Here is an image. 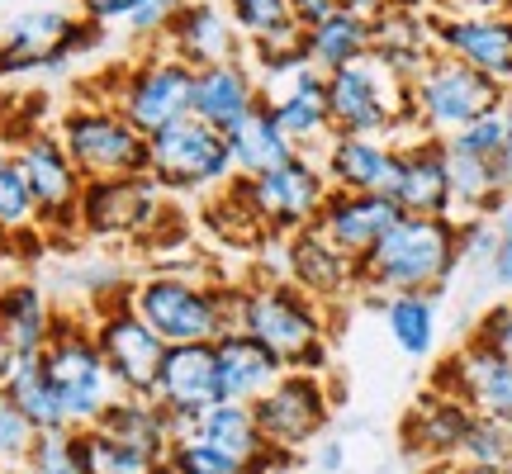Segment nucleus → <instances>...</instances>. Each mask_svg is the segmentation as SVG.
Returning <instances> with one entry per match:
<instances>
[{
	"mask_svg": "<svg viewBox=\"0 0 512 474\" xmlns=\"http://www.w3.org/2000/svg\"><path fill=\"white\" fill-rule=\"evenodd\" d=\"M81 181H119V176H143L147 171V138L114 110L110 100H81L62 110L53 128Z\"/></svg>",
	"mask_w": 512,
	"mask_h": 474,
	"instance_id": "8",
	"label": "nucleus"
},
{
	"mask_svg": "<svg viewBox=\"0 0 512 474\" xmlns=\"http://www.w3.org/2000/svg\"><path fill=\"white\" fill-rule=\"evenodd\" d=\"M38 223V204L29 195V181L19 171L15 152L0 147V237H15V233H29Z\"/></svg>",
	"mask_w": 512,
	"mask_h": 474,
	"instance_id": "40",
	"label": "nucleus"
},
{
	"mask_svg": "<svg viewBox=\"0 0 512 474\" xmlns=\"http://www.w3.org/2000/svg\"><path fill=\"white\" fill-rule=\"evenodd\" d=\"M15 162L29 181V195L38 204V223L53 228V233H72L76 228V214H81V195H86V181L81 171L72 166L67 147L57 138L53 128H34L24 133L15 143Z\"/></svg>",
	"mask_w": 512,
	"mask_h": 474,
	"instance_id": "16",
	"label": "nucleus"
},
{
	"mask_svg": "<svg viewBox=\"0 0 512 474\" xmlns=\"http://www.w3.org/2000/svg\"><path fill=\"white\" fill-rule=\"evenodd\" d=\"M460 266L456 219H408L403 214L389 233L356 261L361 294L384 304L394 294H432L437 299Z\"/></svg>",
	"mask_w": 512,
	"mask_h": 474,
	"instance_id": "2",
	"label": "nucleus"
},
{
	"mask_svg": "<svg viewBox=\"0 0 512 474\" xmlns=\"http://www.w3.org/2000/svg\"><path fill=\"white\" fill-rule=\"evenodd\" d=\"M384 328L403 356H427L437 347V299L432 294H394L384 299Z\"/></svg>",
	"mask_w": 512,
	"mask_h": 474,
	"instance_id": "37",
	"label": "nucleus"
},
{
	"mask_svg": "<svg viewBox=\"0 0 512 474\" xmlns=\"http://www.w3.org/2000/svg\"><path fill=\"white\" fill-rule=\"evenodd\" d=\"M185 5H209V0H185Z\"/></svg>",
	"mask_w": 512,
	"mask_h": 474,
	"instance_id": "57",
	"label": "nucleus"
},
{
	"mask_svg": "<svg viewBox=\"0 0 512 474\" xmlns=\"http://www.w3.org/2000/svg\"><path fill=\"white\" fill-rule=\"evenodd\" d=\"M53 318L57 313L48 309L43 290L34 285H5L0 290V342L10 347V356H38L53 337Z\"/></svg>",
	"mask_w": 512,
	"mask_h": 474,
	"instance_id": "34",
	"label": "nucleus"
},
{
	"mask_svg": "<svg viewBox=\"0 0 512 474\" xmlns=\"http://www.w3.org/2000/svg\"><path fill=\"white\" fill-rule=\"evenodd\" d=\"M128 304L166 347H200L219 342L233 328V285L204 271H147L128 285Z\"/></svg>",
	"mask_w": 512,
	"mask_h": 474,
	"instance_id": "3",
	"label": "nucleus"
},
{
	"mask_svg": "<svg viewBox=\"0 0 512 474\" xmlns=\"http://www.w3.org/2000/svg\"><path fill=\"white\" fill-rule=\"evenodd\" d=\"M427 474H489V470H465V465H432Z\"/></svg>",
	"mask_w": 512,
	"mask_h": 474,
	"instance_id": "55",
	"label": "nucleus"
},
{
	"mask_svg": "<svg viewBox=\"0 0 512 474\" xmlns=\"http://www.w3.org/2000/svg\"><path fill=\"white\" fill-rule=\"evenodd\" d=\"M294 290H304L318 304H337L347 294H361V275H356V261L347 252H337L318 228H304V233L285 237V275Z\"/></svg>",
	"mask_w": 512,
	"mask_h": 474,
	"instance_id": "21",
	"label": "nucleus"
},
{
	"mask_svg": "<svg viewBox=\"0 0 512 474\" xmlns=\"http://www.w3.org/2000/svg\"><path fill=\"white\" fill-rule=\"evenodd\" d=\"M456 237H460V266L470 261L479 271H489V261H494V214L456 219Z\"/></svg>",
	"mask_w": 512,
	"mask_h": 474,
	"instance_id": "45",
	"label": "nucleus"
},
{
	"mask_svg": "<svg viewBox=\"0 0 512 474\" xmlns=\"http://www.w3.org/2000/svg\"><path fill=\"white\" fill-rule=\"evenodd\" d=\"M494 176H498V185H503V195L512 200V133H508V143H503V152L494 157Z\"/></svg>",
	"mask_w": 512,
	"mask_h": 474,
	"instance_id": "52",
	"label": "nucleus"
},
{
	"mask_svg": "<svg viewBox=\"0 0 512 474\" xmlns=\"http://www.w3.org/2000/svg\"><path fill=\"white\" fill-rule=\"evenodd\" d=\"M152 474H271V470L266 465H242V460L223 456V451H214V446H204L195 437H176L166 460Z\"/></svg>",
	"mask_w": 512,
	"mask_h": 474,
	"instance_id": "39",
	"label": "nucleus"
},
{
	"mask_svg": "<svg viewBox=\"0 0 512 474\" xmlns=\"http://www.w3.org/2000/svg\"><path fill=\"white\" fill-rule=\"evenodd\" d=\"M252 418H256V432L266 441L280 465L304 451L309 441H318L328 432L332 422V389L323 375H309V370H285L280 380L252 403Z\"/></svg>",
	"mask_w": 512,
	"mask_h": 474,
	"instance_id": "10",
	"label": "nucleus"
},
{
	"mask_svg": "<svg viewBox=\"0 0 512 474\" xmlns=\"http://www.w3.org/2000/svg\"><path fill=\"white\" fill-rule=\"evenodd\" d=\"M190 91H195V72L185 67L181 57H171L166 48L152 43V53L143 62H133V67H124V72L114 76L110 105L143 138H152L166 124H176V119L190 114Z\"/></svg>",
	"mask_w": 512,
	"mask_h": 474,
	"instance_id": "12",
	"label": "nucleus"
},
{
	"mask_svg": "<svg viewBox=\"0 0 512 474\" xmlns=\"http://www.w3.org/2000/svg\"><path fill=\"white\" fill-rule=\"evenodd\" d=\"M290 10H294V19L309 29V24H318L323 15H332V10H337V0H290Z\"/></svg>",
	"mask_w": 512,
	"mask_h": 474,
	"instance_id": "51",
	"label": "nucleus"
},
{
	"mask_svg": "<svg viewBox=\"0 0 512 474\" xmlns=\"http://www.w3.org/2000/svg\"><path fill=\"white\" fill-rule=\"evenodd\" d=\"M95 427H105L110 437H119L124 446H133V451L147 456L152 465H162L166 451H171V441L181 437V422L171 418L152 394H124V399L114 403Z\"/></svg>",
	"mask_w": 512,
	"mask_h": 474,
	"instance_id": "31",
	"label": "nucleus"
},
{
	"mask_svg": "<svg viewBox=\"0 0 512 474\" xmlns=\"http://www.w3.org/2000/svg\"><path fill=\"white\" fill-rule=\"evenodd\" d=\"M512 10V0H437L432 15H498Z\"/></svg>",
	"mask_w": 512,
	"mask_h": 474,
	"instance_id": "50",
	"label": "nucleus"
},
{
	"mask_svg": "<svg viewBox=\"0 0 512 474\" xmlns=\"http://www.w3.org/2000/svg\"><path fill=\"white\" fill-rule=\"evenodd\" d=\"M261 105V86L247 62H223V67H204L195 72V91H190V114L200 124L233 133L247 114Z\"/></svg>",
	"mask_w": 512,
	"mask_h": 474,
	"instance_id": "28",
	"label": "nucleus"
},
{
	"mask_svg": "<svg viewBox=\"0 0 512 474\" xmlns=\"http://www.w3.org/2000/svg\"><path fill=\"white\" fill-rule=\"evenodd\" d=\"M328 114L332 133L394 138V143L418 138L408 124V81L399 72H389L375 53L328 72Z\"/></svg>",
	"mask_w": 512,
	"mask_h": 474,
	"instance_id": "5",
	"label": "nucleus"
},
{
	"mask_svg": "<svg viewBox=\"0 0 512 474\" xmlns=\"http://www.w3.org/2000/svg\"><path fill=\"white\" fill-rule=\"evenodd\" d=\"M323 176L332 190H351V195H389L394 171H399V143L394 138H351V133H332L323 147Z\"/></svg>",
	"mask_w": 512,
	"mask_h": 474,
	"instance_id": "24",
	"label": "nucleus"
},
{
	"mask_svg": "<svg viewBox=\"0 0 512 474\" xmlns=\"http://www.w3.org/2000/svg\"><path fill=\"white\" fill-rule=\"evenodd\" d=\"M437 53L456 57L512 95V10L498 15H432Z\"/></svg>",
	"mask_w": 512,
	"mask_h": 474,
	"instance_id": "18",
	"label": "nucleus"
},
{
	"mask_svg": "<svg viewBox=\"0 0 512 474\" xmlns=\"http://www.w3.org/2000/svg\"><path fill=\"white\" fill-rule=\"evenodd\" d=\"M228 147H233V166H238V176H266L275 166L294 162L299 152L294 143L280 133V124L271 119L266 105H256L247 119H242L233 133H228Z\"/></svg>",
	"mask_w": 512,
	"mask_h": 474,
	"instance_id": "35",
	"label": "nucleus"
},
{
	"mask_svg": "<svg viewBox=\"0 0 512 474\" xmlns=\"http://www.w3.org/2000/svg\"><path fill=\"white\" fill-rule=\"evenodd\" d=\"M508 133H512V95L503 100V105H494L489 114H479L475 124H465L460 133H451L446 147H451V152H470V157L494 162L498 152H503V143H508Z\"/></svg>",
	"mask_w": 512,
	"mask_h": 474,
	"instance_id": "42",
	"label": "nucleus"
},
{
	"mask_svg": "<svg viewBox=\"0 0 512 474\" xmlns=\"http://www.w3.org/2000/svg\"><path fill=\"white\" fill-rule=\"evenodd\" d=\"M185 0H138V10L124 19L128 29L138 38H152V43H162V34H166V24L176 19V10H181Z\"/></svg>",
	"mask_w": 512,
	"mask_h": 474,
	"instance_id": "48",
	"label": "nucleus"
},
{
	"mask_svg": "<svg viewBox=\"0 0 512 474\" xmlns=\"http://www.w3.org/2000/svg\"><path fill=\"white\" fill-rule=\"evenodd\" d=\"M152 399L162 403L176 422L200 418L204 408L223 403V384H219V361H214V342H200V347H171L162 361V375H157V389Z\"/></svg>",
	"mask_w": 512,
	"mask_h": 474,
	"instance_id": "22",
	"label": "nucleus"
},
{
	"mask_svg": "<svg viewBox=\"0 0 512 474\" xmlns=\"http://www.w3.org/2000/svg\"><path fill=\"white\" fill-rule=\"evenodd\" d=\"M228 15L238 24L242 43L256 53V72L266 67H280V62H294L304 57V24L294 19L290 0H223Z\"/></svg>",
	"mask_w": 512,
	"mask_h": 474,
	"instance_id": "26",
	"label": "nucleus"
},
{
	"mask_svg": "<svg viewBox=\"0 0 512 474\" xmlns=\"http://www.w3.org/2000/svg\"><path fill=\"white\" fill-rule=\"evenodd\" d=\"M370 53L380 57L389 72H399L403 81L413 76L437 57V34H432V10H418V5H389L380 19H370Z\"/></svg>",
	"mask_w": 512,
	"mask_h": 474,
	"instance_id": "25",
	"label": "nucleus"
},
{
	"mask_svg": "<svg viewBox=\"0 0 512 474\" xmlns=\"http://www.w3.org/2000/svg\"><path fill=\"white\" fill-rule=\"evenodd\" d=\"M214 361H219V384H223V399L228 403H256L285 375V365L275 361L256 337H247V332H238V328H228L219 342H214Z\"/></svg>",
	"mask_w": 512,
	"mask_h": 474,
	"instance_id": "30",
	"label": "nucleus"
},
{
	"mask_svg": "<svg viewBox=\"0 0 512 474\" xmlns=\"http://www.w3.org/2000/svg\"><path fill=\"white\" fill-rule=\"evenodd\" d=\"M389 200L408 219H456L451 209V171L441 138H408L399 143V171L389 185Z\"/></svg>",
	"mask_w": 512,
	"mask_h": 474,
	"instance_id": "20",
	"label": "nucleus"
},
{
	"mask_svg": "<svg viewBox=\"0 0 512 474\" xmlns=\"http://www.w3.org/2000/svg\"><path fill=\"white\" fill-rule=\"evenodd\" d=\"M147 176L162 185L166 195H209V190H228V185L238 181L228 133L200 124L195 114L166 124L162 133L147 138Z\"/></svg>",
	"mask_w": 512,
	"mask_h": 474,
	"instance_id": "7",
	"label": "nucleus"
},
{
	"mask_svg": "<svg viewBox=\"0 0 512 474\" xmlns=\"http://www.w3.org/2000/svg\"><path fill=\"white\" fill-rule=\"evenodd\" d=\"M451 465H465V470H489V474H508L512 470V427L494 418H479L470 422V432L460 441V451Z\"/></svg>",
	"mask_w": 512,
	"mask_h": 474,
	"instance_id": "38",
	"label": "nucleus"
},
{
	"mask_svg": "<svg viewBox=\"0 0 512 474\" xmlns=\"http://www.w3.org/2000/svg\"><path fill=\"white\" fill-rule=\"evenodd\" d=\"M508 91H498L489 76H479L475 67H465L456 57L437 53L408 81V124L418 138H451L465 124H475L479 114H489L503 105Z\"/></svg>",
	"mask_w": 512,
	"mask_h": 474,
	"instance_id": "6",
	"label": "nucleus"
},
{
	"mask_svg": "<svg viewBox=\"0 0 512 474\" xmlns=\"http://www.w3.org/2000/svg\"><path fill=\"white\" fill-rule=\"evenodd\" d=\"M432 389L456 394L479 418H494V422H503V427H512V365L498 361L494 351L484 347V342H475V337L460 342V347L437 365Z\"/></svg>",
	"mask_w": 512,
	"mask_h": 474,
	"instance_id": "17",
	"label": "nucleus"
},
{
	"mask_svg": "<svg viewBox=\"0 0 512 474\" xmlns=\"http://www.w3.org/2000/svg\"><path fill=\"white\" fill-rule=\"evenodd\" d=\"M162 219H171V195L143 171V176L86 185L76 228L95 242H152Z\"/></svg>",
	"mask_w": 512,
	"mask_h": 474,
	"instance_id": "13",
	"label": "nucleus"
},
{
	"mask_svg": "<svg viewBox=\"0 0 512 474\" xmlns=\"http://www.w3.org/2000/svg\"><path fill=\"white\" fill-rule=\"evenodd\" d=\"M157 48H166L171 57H181L190 72H204V67H223V62H242L247 43H242L238 24L228 15L223 0H209V5H181L176 19L166 24V34Z\"/></svg>",
	"mask_w": 512,
	"mask_h": 474,
	"instance_id": "19",
	"label": "nucleus"
},
{
	"mask_svg": "<svg viewBox=\"0 0 512 474\" xmlns=\"http://www.w3.org/2000/svg\"><path fill=\"white\" fill-rule=\"evenodd\" d=\"M233 195L247 204V214L256 219L261 233L285 242V237L313 228L323 200L332 195V185H328V176H323L318 157H294V162L275 166L266 176H238V181H233Z\"/></svg>",
	"mask_w": 512,
	"mask_h": 474,
	"instance_id": "9",
	"label": "nucleus"
},
{
	"mask_svg": "<svg viewBox=\"0 0 512 474\" xmlns=\"http://www.w3.org/2000/svg\"><path fill=\"white\" fill-rule=\"evenodd\" d=\"M323 470H342V446H337V441H332V446H323Z\"/></svg>",
	"mask_w": 512,
	"mask_h": 474,
	"instance_id": "54",
	"label": "nucleus"
},
{
	"mask_svg": "<svg viewBox=\"0 0 512 474\" xmlns=\"http://www.w3.org/2000/svg\"><path fill=\"white\" fill-rule=\"evenodd\" d=\"M100 34H105L100 24L67 15V10H24L0 29V76L57 67V62L95 48Z\"/></svg>",
	"mask_w": 512,
	"mask_h": 474,
	"instance_id": "15",
	"label": "nucleus"
},
{
	"mask_svg": "<svg viewBox=\"0 0 512 474\" xmlns=\"http://www.w3.org/2000/svg\"><path fill=\"white\" fill-rule=\"evenodd\" d=\"M233 328L256 337L285 370H309L323 375L328 365V304L294 290L290 280H252L233 285Z\"/></svg>",
	"mask_w": 512,
	"mask_h": 474,
	"instance_id": "1",
	"label": "nucleus"
},
{
	"mask_svg": "<svg viewBox=\"0 0 512 474\" xmlns=\"http://www.w3.org/2000/svg\"><path fill=\"white\" fill-rule=\"evenodd\" d=\"M475 342H484L498 361L512 365V299H498L494 309H484V318H479V328H475Z\"/></svg>",
	"mask_w": 512,
	"mask_h": 474,
	"instance_id": "46",
	"label": "nucleus"
},
{
	"mask_svg": "<svg viewBox=\"0 0 512 474\" xmlns=\"http://www.w3.org/2000/svg\"><path fill=\"white\" fill-rule=\"evenodd\" d=\"M399 219H403L399 204L389 200V195H351V190H332L328 200H323V209H318L313 228L328 237L337 252H347L351 261H361V256H366Z\"/></svg>",
	"mask_w": 512,
	"mask_h": 474,
	"instance_id": "23",
	"label": "nucleus"
},
{
	"mask_svg": "<svg viewBox=\"0 0 512 474\" xmlns=\"http://www.w3.org/2000/svg\"><path fill=\"white\" fill-rule=\"evenodd\" d=\"M29 474H91L81 456V432H38L29 446Z\"/></svg>",
	"mask_w": 512,
	"mask_h": 474,
	"instance_id": "43",
	"label": "nucleus"
},
{
	"mask_svg": "<svg viewBox=\"0 0 512 474\" xmlns=\"http://www.w3.org/2000/svg\"><path fill=\"white\" fill-rule=\"evenodd\" d=\"M0 394L29 418L34 432H67V413H62V399H57L53 380L43 370V351L38 356H15L5 380H0Z\"/></svg>",
	"mask_w": 512,
	"mask_h": 474,
	"instance_id": "33",
	"label": "nucleus"
},
{
	"mask_svg": "<svg viewBox=\"0 0 512 474\" xmlns=\"http://www.w3.org/2000/svg\"><path fill=\"white\" fill-rule=\"evenodd\" d=\"M81 456H86V470L91 474H152L157 470L152 460L138 456L119 437H110L105 427H86L81 432Z\"/></svg>",
	"mask_w": 512,
	"mask_h": 474,
	"instance_id": "41",
	"label": "nucleus"
},
{
	"mask_svg": "<svg viewBox=\"0 0 512 474\" xmlns=\"http://www.w3.org/2000/svg\"><path fill=\"white\" fill-rule=\"evenodd\" d=\"M181 437H195L204 446H214L223 456L242 460V465H266L275 470L280 460L266 451V441L256 432V418H252V403H214V408H204L200 418L181 422Z\"/></svg>",
	"mask_w": 512,
	"mask_h": 474,
	"instance_id": "29",
	"label": "nucleus"
},
{
	"mask_svg": "<svg viewBox=\"0 0 512 474\" xmlns=\"http://www.w3.org/2000/svg\"><path fill=\"white\" fill-rule=\"evenodd\" d=\"M446 171H451V209H456V219L498 214V204L508 200L494 176V162H484V157H470V152H451V147H446Z\"/></svg>",
	"mask_w": 512,
	"mask_h": 474,
	"instance_id": "36",
	"label": "nucleus"
},
{
	"mask_svg": "<svg viewBox=\"0 0 512 474\" xmlns=\"http://www.w3.org/2000/svg\"><path fill=\"white\" fill-rule=\"evenodd\" d=\"M489 280H494L498 290H512V200H503L494 214V261H489Z\"/></svg>",
	"mask_w": 512,
	"mask_h": 474,
	"instance_id": "47",
	"label": "nucleus"
},
{
	"mask_svg": "<svg viewBox=\"0 0 512 474\" xmlns=\"http://www.w3.org/2000/svg\"><path fill=\"white\" fill-rule=\"evenodd\" d=\"M133 10H138V0H81V5H76V15L100 24V29H105V24H124Z\"/></svg>",
	"mask_w": 512,
	"mask_h": 474,
	"instance_id": "49",
	"label": "nucleus"
},
{
	"mask_svg": "<svg viewBox=\"0 0 512 474\" xmlns=\"http://www.w3.org/2000/svg\"><path fill=\"white\" fill-rule=\"evenodd\" d=\"M34 427L19 413L15 403L0 394V465H24L29 460V446H34Z\"/></svg>",
	"mask_w": 512,
	"mask_h": 474,
	"instance_id": "44",
	"label": "nucleus"
},
{
	"mask_svg": "<svg viewBox=\"0 0 512 474\" xmlns=\"http://www.w3.org/2000/svg\"><path fill=\"white\" fill-rule=\"evenodd\" d=\"M0 474H29V465H0Z\"/></svg>",
	"mask_w": 512,
	"mask_h": 474,
	"instance_id": "56",
	"label": "nucleus"
},
{
	"mask_svg": "<svg viewBox=\"0 0 512 474\" xmlns=\"http://www.w3.org/2000/svg\"><path fill=\"white\" fill-rule=\"evenodd\" d=\"M43 370L53 380L67 427L86 432L110 413L114 403L124 399V384L114 380L110 361L95 347V332L86 313H57L53 318V337L43 347Z\"/></svg>",
	"mask_w": 512,
	"mask_h": 474,
	"instance_id": "4",
	"label": "nucleus"
},
{
	"mask_svg": "<svg viewBox=\"0 0 512 474\" xmlns=\"http://www.w3.org/2000/svg\"><path fill=\"white\" fill-rule=\"evenodd\" d=\"M337 5H347V10H356V15L366 19H380L389 5H399V0H337Z\"/></svg>",
	"mask_w": 512,
	"mask_h": 474,
	"instance_id": "53",
	"label": "nucleus"
},
{
	"mask_svg": "<svg viewBox=\"0 0 512 474\" xmlns=\"http://www.w3.org/2000/svg\"><path fill=\"white\" fill-rule=\"evenodd\" d=\"M299 48H304V62H309V67H318V72L328 76V72H337V67H347V62L370 53V19L347 10V5H337L332 15H323L318 24L304 29V43H299Z\"/></svg>",
	"mask_w": 512,
	"mask_h": 474,
	"instance_id": "32",
	"label": "nucleus"
},
{
	"mask_svg": "<svg viewBox=\"0 0 512 474\" xmlns=\"http://www.w3.org/2000/svg\"><path fill=\"white\" fill-rule=\"evenodd\" d=\"M475 413L456 399V394H441V389H427L413 413L403 418V446L413 451L427 465H451L460 451V441L470 432Z\"/></svg>",
	"mask_w": 512,
	"mask_h": 474,
	"instance_id": "27",
	"label": "nucleus"
},
{
	"mask_svg": "<svg viewBox=\"0 0 512 474\" xmlns=\"http://www.w3.org/2000/svg\"><path fill=\"white\" fill-rule=\"evenodd\" d=\"M256 86H261V105L271 110V119L294 143V152L299 157H323V147L332 143L328 76L309 67L304 57H294V62L256 72Z\"/></svg>",
	"mask_w": 512,
	"mask_h": 474,
	"instance_id": "11",
	"label": "nucleus"
},
{
	"mask_svg": "<svg viewBox=\"0 0 512 474\" xmlns=\"http://www.w3.org/2000/svg\"><path fill=\"white\" fill-rule=\"evenodd\" d=\"M91 332H95L100 356L110 361L114 380L124 384V394H152L157 389V375H162V361L171 347L138 318V309L128 304V290L95 304Z\"/></svg>",
	"mask_w": 512,
	"mask_h": 474,
	"instance_id": "14",
	"label": "nucleus"
}]
</instances>
